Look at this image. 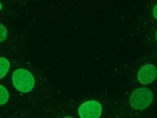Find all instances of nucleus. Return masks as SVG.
Wrapping results in <instances>:
<instances>
[{
    "label": "nucleus",
    "instance_id": "nucleus-9",
    "mask_svg": "<svg viewBox=\"0 0 157 118\" xmlns=\"http://www.w3.org/2000/svg\"><path fill=\"white\" fill-rule=\"evenodd\" d=\"M2 8H3V5H2V3H1V2H0V11H1V10H2Z\"/></svg>",
    "mask_w": 157,
    "mask_h": 118
},
{
    "label": "nucleus",
    "instance_id": "nucleus-10",
    "mask_svg": "<svg viewBox=\"0 0 157 118\" xmlns=\"http://www.w3.org/2000/svg\"><path fill=\"white\" fill-rule=\"evenodd\" d=\"M64 118H74V117H72L71 116H67V117H65Z\"/></svg>",
    "mask_w": 157,
    "mask_h": 118
},
{
    "label": "nucleus",
    "instance_id": "nucleus-6",
    "mask_svg": "<svg viewBox=\"0 0 157 118\" xmlns=\"http://www.w3.org/2000/svg\"><path fill=\"white\" fill-rule=\"evenodd\" d=\"M10 98L8 90L2 85H0V105L5 104Z\"/></svg>",
    "mask_w": 157,
    "mask_h": 118
},
{
    "label": "nucleus",
    "instance_id": "nucleus-3",
    "mask_svg": "<svg viewBox=\"0 0 157 118\" xmlns=\"http://www.w3.org/2000/svg\"><path fill=\"white\" fill-rule=\"evenodd\" d=\"M102 108L96 101H89L84 102L78 108V114L81 118H99Z\"/></svg>",
    "mask_w": 157,
    "mask_h": 118
},
{
    "label": "nucleus",
    "instance_id": "nucleus-1",
    "mask_svg": "<svg viewBox=\"0 0 157 118\" xmlns=\"http://www.w3.org/2000/svg\"><path fill=\"white\" fill-rule=\"evenodd\" d=\"M12 82L15 88L23 93H30L35 85L33 75L29 70L24 69H17L13 72Z\"/></svg>",
    "mask_w": 157,
    "mask_h": 118
},
{
    "label": "nucleus",
    "instance_id": "nucleus-5",
    "mask_svg": "<svg viewBox=\"0 0 157 118\" xmlns=\"http://www.w3.org/2000/svg\"><path fill=\"white\" fill-rule=\"evenodd\" d=\"M10 68V63L5 57H0V79L3 78Z\"/></svg>",
    "mask_w": 157,
    "mask_h": 118
},
{
    "label": "nucleus",
    "instance_id": "nucleus-2",
    "mask_svg": "<svg viewBox=\"0 0 157 118\" xmlns=\"http://www.w3.org/2000/svg\"><path fill=\"white\" fill-rule=\"evenodd\" d=\"M153 101V92L147 87L136 89L129 97V104L134 109L141 111L147 108Z\"/></svg>",
    "mask_w": 157,
    "mask_h": 118
},
{
    "label": "nucleus",
    "instance_id": "nucleus-8",
    "mask_svg": "<svg viewBox=\"0 0 157 118\" xmlns=\"http://www.w3.org/2000/svg\"><path fill=\"white\" fill-rule=\"evenodd\" d=\"M153 15L154 18L157 20V5H156L153 8Z\"/></svg>",
    "mask_w": 157,
    "mask_h": 118
},
{
    "label": "nucleus",
    "instance_id": "nucleus-11",
    "mask_svg": "<svg viewBox=\"0 0 157 118\" xmlns=\"http://www.w3.org/2000/svg\"><path fill=\"white\" fill-rule=\"evenodd\" d=\"M156 40H157V30L156 32Z\"/></svg>",
    "mask_w": 157,
    "mask_h": 118
},
{
    "label": "nucleus",
    "instance_id": "nucleus-4",
    "mask_svg": "<svg viewBox=\"0 0 157 118\" xmlns=\"http://www.w3.org/2000/svg\"><path fill=\"white\" fill-rule=\"evenodd\" d=\"M157 69L154 65L146 64L140 69L138 73V80L143 85H148L152 83L156 78Z\"/></svg>",
    "mask_w": 157,
    "mask_h": 118
},
{
    "label": "nucleus",
    "instance_id": "nucleus-7",
    "mask_svg": "<svg viewBox=\"0 0 157 118\" xmlns=\"http://www.w3.org/2000/svg\"><path fill=\"white\" fill-rule=\"evenodd\" d=\"M8 36V30L6 28L0 23V43L4 42Z\"/></svg>",
    "mask_w": 157,
    "mask_h": 118
}]
</instances>
